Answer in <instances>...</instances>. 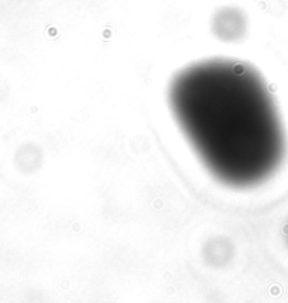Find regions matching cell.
<instances>
[{
    "instance_id": "cell-1",
    "label": "cell",
    "mask_w": 288,
    "mask_h": 303,
    "mask_svg": "<svg viewBox=\"0 0 288 303\" xmlns=\"http://www.w3.org/2000/svg\"><path fill=\"white\" fill-rule=\"evenodd\" d=\"M169 106L214 179L246 189L266 182L285 152L278 110L262 75L245 61L211 58L173 76Z\"/></svg>"
}]
</instances>
